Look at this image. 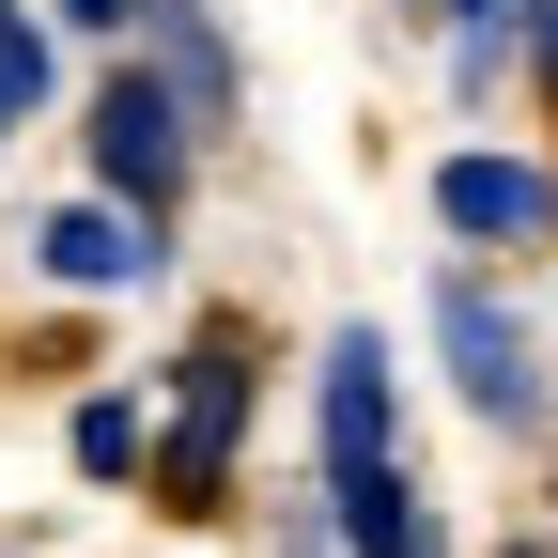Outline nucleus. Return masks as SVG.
<instances>
[{
    "label": "nucleus",
    "instance_id": "nucleus-1",
    "mask_svg": "<svg viewBox=\"0 0 558 558\" xmlns=\"http://www.w3.org/2000/svg\"><path fill=\"white\" fill-rule=\"evenodd\" d=\"M435 341H450V388L497 418V435H543V418H558L543 341H527V311L497 295V279H435Z\"/></svg>",
    "mask_w": 558,
    "mask_h": 558
},
{
    "label": "nucleus",
    "instance_id": "nucleus-2",
    "mask_svg": "<svg viewBox=\"0 0 558 558\" xmlns=\"http://www.w3.org/2000/svg\"><path fill=\"white\" fill-rule=\"evenodd\" d=\"M186 156H202V109H186L171 62H140V78L94 94V171H109L124 202H156V218H171V202H186Z\"/></svg>",
    "mask_w": 558,
    "mask_h": 558
},
{
    "label": "nucleus",
    "instance_id": "nucleus-3",
    "mask_svg": "<svg viewBox=\"0 0 558 558\" xmlns=\"http://www.w3.org/2000/svg\"><path fill=\"white\" fill-rule=\"evenodd\" d=\"M233 435H248V357L233 341H186L171 357V450H156L171 512H218L233 497Z\"/></svg>",
    "mask_w": 558,
    "mask_h": 558
},
{
    "label": "nucleus",
    "instance_id": "nucleus-4",
    "mask_svg": "<svg viewBox=\"0 0 558 558\" xmlns=\"http://www.w3.org/2000/svg\"><path fill=\"white\" fill-rule=\"evenodd\" d=\"M32 264L62 279V295H140V279H156L171 248H156V202L124 218V186H109V202H62V218L32 233Z\"/></svg>",
    "mask_w": 558,
    "mask_h": 558
},
{
    "label": "nucleus",
    "instance_id": "nucleus-5",
    "mask_svg": "<svg viewBox=\"0 0 558 558\" xmlns=\"http://www.w3.org/2000/svg\"><path fill=\"white\" fill-rule=\"evenodd\" d=\"M435 218H450L465 248H543V233H558V171H543V156H450V171H435Z\"/></svg>",
    "mask_w": 558,
    "mask_h": 558
},
{
    "label": "nucleus",
    "instance_id": "nucleus-6",
    "mask_svg": "<svg viewBox=\"0 0 558 558\" xmlns=\"http://www.w3.org/2000/svg\"><path fill=\"white\" fill-rule=\"evenodd\" d=\"M311 435H326V465H388V450H403V403H388V341H373V326L326 341V373H311Z\"/></svg>",
    "mask_w": 558,
    "mask_h": 558
},
{
    "label": "nucleus",
    "instance_id": "nucleus-7",
    "mask_svg": "<svg viewBox=\"0 0 558 558\" xmlns=\"http://www.w3.org/2000/svg\"><path fill=\"white\" fill-rule=\"evenodd\" d=\"M326 543L341 558H450L435 512H418V481H403V450L388 465H326Z\"/></svg>",
    "mask_w": 558,
    "mask_h": 558
},
{
    "label": "nucleus",
    "instance_id": "nucleus-8",
    "mask_svg": "<svg viewBox=\"0 0 558 558\" xmlns=\"http://www.w3.org/2000/svg\"><path fill=\"white\" fill-rule=\"evenodd\" d=\"M62 450H78V481H124V465H140V403H124V388H94Z\"/></svg>",
    "mask_w": 558,
    "mask_h": 558
},
{
    "label": "nucleus",
    "instance_id": "nucleus-9",
    "mask_svg": "<svg viewBox=\"0 0 558 558\" xmlns=\"http://www.w3.org/2000/svg\"><path fill=\"white\" fill-rule=\"evenodd\" d=\"M32 109H47V32H32V16H0V140H16Z\"/></svg>",
    "mask_w": 558,
    "mask_h": 558
},
{
    "label": "nucleus",
    "instance_id": "nucleus-10",
    "mask_svg": "<svg viewBox=\"0 0 558 558\" xmlns=\"http://www.w3.org/2000/svg\"><path fill=\"white\" fill-rule=\"evenodd\" d=\"M527 16V62H543V94H558V0H512Z\"/></svg>",
    "mask_w": 558,
    "mask_h": 558
},
{
    "label": "nucleus",
    "instance_id": "nucleus-11",
    "mask_svg": "<svg viewBox=\"0 0 558 558\" xmlns=\"http://www.w3.org/2000/svg\"><path fill=\"white\" fill-rule=\"evenodd\" d=\"M62 16H78V32H140V0H62Z\"/></svg>",
    "mask_w": 558,
    "mask_h": 558
},
{
    "label": "nucleus",
    "instance_id": "nucleus-12",
    "mask_svg": "<svg viewBox=\"0 0 558 558\" xmlns=\"http://www.w3.org/2000/svg\"><path fill=\"white\" fill-rule=\"evenodd\" d=\"M512 558H558V543H512Z\"/></svg>",
    "mask_w": 558,
    "mask_h": 558
},
{
    "label": "nucleus",
    "instance_id": "nucleus-13",
    "mask_svg": "<svg viewBox=\"0 0 558 558\" xmlns=\"http://www.w3.org/2000/svg\"><path fill=\"white\" fill-rule=\"evenodd\" d=\"M0 16H16V0H0Z\"/></svg>",
    "mask_w": 558,
    "mask_h": 558
}]
</instances>
